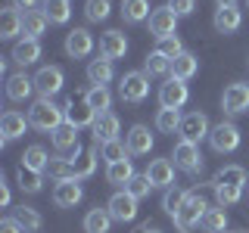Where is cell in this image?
Instances as JSON below:
<instances>
[{
    "label": "cell",
    "mask_w": 249,
    "mask_h": 233,
    "mask_svg": "<svg viewBox=\"0 0 249 233\" xmlns=\"http://www.w3.org/2000/svg\"><path fill=\"white\" fill-rule=\"evenodd\" d=\"M28 121H31V128H37V131H56L62 121H66V109H59L53 100H35L28 109Z\"/></svg>",
    "instance_id": "obj_1"
},
{
    "label": "cell",
    "mask_w": 249,
    "mask_h": 233,
    "mask_svg": "<svg viewBox=\"0 0 249 233\" xmlns=\"http://www.w3.org/2000/svg\"><path fill=\"white\" fill-rule=\"evenodd\" d=\"M209 212V202L196 196V193H187L184 202H181V208H178V215H175V224L181 227L184 233L190 230V227H196V224H202V217H206Z\"/></svg>",
    "instance_id": "obj_2"
},
{
    "label": "cell",
    "mask_w": 249,
    "mask_h": 233,
    "mask_svg": "<svg viewBox=\"0 0 249 233\" xmlns=\"http://www.w3.org/2000/svg\"><path fill=\"white\" fill-rule=\"evenodd\" d=\"M119 97L124 103H143L150 97V75L146 72H124L119 81Z\"/></svg>",
    "instance_id": "obj_3"
},
{
    "label": "cell",
    "mask_w": 249,
    "mask_h": 233,
    "mask_svg": "<svg viewBox=\"0 0 249 233\" xmlns=\"http://www.w3.org/2000/svg\"><path fill=\"white\" fill-rule=\"evenodd\" d=\"M62 84H66V75H62L59 66H44L41 72L35 75V90L41 93L44 100H53L62 90Z\"/></svg>",
    "instance_id": "obj_4"
},
{
    "label": "cell",
    "mask_w": 249,
    "mask_h": 233,
    "mask_svg": "<svg viewBox=\"0 0 249 233\" xmlns=\"http://www.w3.org/2000/svg\"><path fill=\"white\" fill-rule=\"evenodd\" d=\"M209 143H212L215 152H233L240 146V128L233 121H221L212 128V134H209Z\"/></svg>",
    "instance_id": "obj_5"
},
{
    "label": "cell",
    "mask_w": 249,
    "mask_h": 233,
    "mask_svg": "<svg viewBox=\"0 0 249 233\" xmlns=\"http://www.w3.org/2000/svg\"><path fill=\"white\" fill-rule=\"evenodd\" d=\"M178 19H181V16L171 10L168 3L165 6H156V10L150 13V34H156L159 41H162V37H171L178 31Z\"/></svg>",
    "instance_id": "obj_6"
},
{
    "label": "cell",
    "mask_w": 249,
    "mask_h": 233,
    "mask_svg": "<svg viewBox=\"0 0 249 233\" xmlns=\"http://www.w3.org/2000/svg\"><path fill=\"white\" fill-rule=\"evenodd\" d=\"M175 165L187 171V174H199L202 171V152H199V143H190V140H181L175 146Z\"/></svg>",
    "instance_id": "obj_7"
},
{
    "label": "cell",
    "mask_w": 249,
    "mask_h": 233,
    "mask_svg": "<svg viewBox=\"0 0 249 233\" xmlns=\"http://www.w3.org/2000/svg\"><path fill=\"white\" fill-rule=\"evenodd\" d=\"M28 128H31V121L22 112H16V109L3 112V118H0V134H3V137H0V146H6L10 140H19Z\"/></svg>",
    "instance_id": "obj_8"
},
{
    "label": "cell",
    "mask_w": 249,
    "mask_h": 233,
    "mask_svg": "<svg viewBox=\"0 0 249 233\" xmlns=\"http://www.w3.org/2000/svg\"><path fill=\"white\" fill-rule=\"evenodd\" d=\"M187 97H190L187 81H178V78H168V81L159 87V103H162V109H181L187 103Z\"/></svg>",
    "instance_id": "obj_9"
},
{
    "label": "cell",
    "mask_w": 249,
    "mask_h": 233,
    "mask_svg": "<svg viewBox=\"0 0 249 233\" xmlns=\"http://www.w3.org/2000/svg\"><path fill=\"white\" fill-rule=\"evenodd\" d=\"M106 212L112 215V221L128 224V221H134V217H137V199L131 196V193H115V196L109 199Z\"/></svg>",
    "instance_id": "obj_10"
},
{
    "label": "cell",
    "mask_w": 249,
    "mask_h": 233,
    "mask_svg": "<svg viewBox=\"0 0 249 233\" xmlns=\"http://www.w3.org/2000/svg\"><path fill=\"white\" fill-rule=\"evenodd\" d=\"M181 140H190V143H199L202 137H209L212 134V128H209V118L202 112H190V115H184V121H181Z\"/></svg>",
    "instance_id": "obj_11"
},
{
    "label": "cell",
    "mask_w": 249,
    "mask_h": 233,
    "mask_svg": "<svg viewBox=\"0 0 249 233\" xmlns=\"http://www.w3.org/2000/svg\"><path fill=\"white\" fill-rule=\"evenodd\" d=\"M90 50H93V37H90L88 28H72V31L66 34V53H69L72 59L90 56Z\"/></svg>",
    "instance_id": "obj_12"
},
{
    "label": "cell",
    "mask_w": 249,
    "mask_h": 233,
    "mask_svg": "<svg viewBox=\"0 0 249 233\" xmlns=\"http://www.w3.org/2000/svg\"><path fill=\"white\" fill-rule=\"evenodd\" d=\"M221 106H224V112H231V115L249 112V84H231L221 97Z\"/></svg>",
    "instance_id": "obj_13"
},
{
    "label": "cell",
    "mask_w": 249,
    "mask_h": 233,
    "mask_svg": "<svg viewBox=\"0 0 249 233\" xmlns=\"http://www.w3.org/2000/svg\"><path fill=\"white\" fill-rule=\"evenodd\" d=\"M212 25H215L218 34H233V31L243 25V13L237 10V3H233V6H218Z\"/></svg>",
    "instance_id": "obj_14"
},
{
    "label": "cell",
    "mask_w": 249,
    "mask_h": 233,
    "mask_svg": "<svg viewBox=\"0 0 249 233\" xmlns=\"http://www.w3.org/2000/svg\"><path fill=\"white\" fill-rule=\"evenodd\" d=\"M119 115H112V112H103V115H97V121L90 124V131H93V140L97 143H109V140H119Z\"/></svg>",
    "instance_id": "obj_15"
},
{
    "label": "cell",
    "mask_w": 249,
    "mask_h": 233,
    "mask_svg": "<svg viewBox=\"0 0 249 233\" xmlns=\"http://www.w3.org/2000/svg\"><path fill=\"white\" fill-rule=\"evenodd\" d=\"M81 199H84V190H81V183H78V177L75 181L56 183V190H53V202H56L59 208H75Z\"/></svg>",
    "instance_id": "obj_16"
},
{
    "label": "cell",
    "mask_w": 249,
    "mask_h": 233,
    "mask_svg": "<svg viewBox=\"0 0 249 233\" xmlns=\"http://www.w3.org/2000/svg\"><path fill=\"white\" fill-rule=\"evenodd\" d=\"M124 143H128V152L131 155H146L153 150V134L146 124H134V128L128 131V137H124Z\"/></svg>",
    "instance_id": "obj_17"
},
{
    "label": "cell",
    "mask_w": 249,
    "mask_h": 233,
    "mask_svg": "<svg viewBox=\"0 0 249 233\" xmlns=\"http://www.w3.org/2000/svg\"><path fill=\"white\" fill-rule=\"evenodd\" d=\"M100 53H103L106 59H122L124 53H128V37H124L122 31H106V34L100 37Z\"/></svg>",
    "instance_id": "obj_18"
},
{
    "label": "cell",
    "mask_w": 249,
    "mask_h": 233,
    "mask_svg": "<svg viewBox=\"0 0 249 233\" xmlns=\"http://www.w3.org/2000/svg\"><path fill=\"white\" fill-rule=\"evenodd\" d=\"M146 177H150V183L153 186H168L175 183V165H171L168 159H153L150 162V168H146Z\"/></svg>",
    "instance_id": "obj_19"
},
{
    "label": "cell",
    "mask_w": 249,
    "mask_h": 233,
    "mask_svg": "<svg viewBox=\"0 0 249 233\" xmlns=\"http://www.w3.org/2000/svg\"><path fill=\"white\" fill-rule=\"evenodd\" d=\"M35 93V78H28L25 72H16L6 78V97L10 100H28Z\"/></svg>",
    "instance_id": "obj_20"
},
{
    "label": "cell",
    "mask_w": 249,
    "mask_h": 233,
    "mask_svg": "<svg viewBox=\"0 0 249 233\" xmlns=\"http://www.w3.org/2000/svg\"><path fill=\"white\" fill-rule=\"evenodd\" d=\"M88 78H90V84H93V87H106V84L115 78L112 59H106V56L90 59V66H88Z\"/></svg>",
    "instance_id": "obj_21"
},
{
    "label": "cell",
    "mask_w": 249,
    "mask_h": 233,
    "mask_svg": "<svg viewBox=\"0 0 249 233\" xmlns=\"http://www.w3.org/2000/svg\"><path fill=\"white\" fill-rule=\"evenodd\" d=\"M50 137H53V146H56L59 152H69V150H72L75 155L81 152V146H78V128H72V124H66V121H62V124H59L56 131H53Z\"/></svg>",
    "instance_id": "obj_22"
},
{
    "label": "cell",
    "mask_w": 249,
    "mask_h": 233,
    "mask_svg": "<svg viewBox=\"0 0 249 233\" xmlns=\"http://www.w3.org/2000/svg\"><path fill=\"white\" fill-rule=\"evenodd\" d=\"M22 19H25V16L16 10V6H6V10L0 13V37H3V41H13L16 34H22Z\"/></svg>",
    "instance_id": "obj_23"
},
{
    "label": "cell",
    "mask_w": 249,
    "mask_h": 233,
    "mask_svg": "<svg viewBox=\"0 0 249 233\" xmlns=\"http://www.w3.org/2000/svg\"><path fill=\"white\" fill-rule=\"evenodd\" d=\"M62 109H66V124H72V128H88V124L97 121V112H93L88 103H81V106L66 103Z\"/></svg>",
    "instance_id": "obj_24"
},
{
    "label": "cell",
    "mask_w": 249,
    "mask_h": 233,
    "mask_svg": "<svg viewBox=\"0 0 249 233\" xmlns=\"http://www.w3.org/2000/svg\"><path fill=\"white\" fill-rule=\"evenodd\" d=\"M196 72H199V59L193 53L184 50L178 59H171V78H178V81H190Z\"/></svg>",
    "instance_id": "obj_25"
},
{
    "label": "cell",
    "mask_w": 249,
    "mask_h": 233,
    "mask_svg": "<svg viewBox=\"0 0 249 233\" xmlns=\"http://www.w3.org/2000/svg\"><path fill=\"white\" fill-rule=\"evenodd\" d=\"M215 183H228V186H240V190H243V186L249 183V174H246L243 165H228V168H221L212 177V186Z\"/></svg>",
    "instance_id": "obj_26"
},
{
    "label": "cell",
    "mask_w": 249,
    "mask_h": 233,
    "mask_svg": "<svg viewBox=\"0 0 249 233\" xmlns=\"http://www.w3.org/2000/svg\"><path fill=\"white\" fill-rule=\"evenodd\" d=\"M50 25V19L44 16V10H35V13H25V19H22V34L31 37V41H37V37L47 31Z\"/></svg>",
    "instance_id": "obj_27"
},
{
    "label": "cell",
    "mask_w": 249,
    "mask_h": 233,
    "mask_svg": "<svg viewBox=\"0 0 249 233\" xmlns=\"http://www.w3.org/2000/svg\"><path fill=\"white\" fill-rule=\"evenodd\" d=\"M41 59V44L25 37V41H19L13 47V62H19V66H31V62Z\"/></svg>",
    "instance_id": "obj_28"
},
{
    "label": "cell",
    "mask_w": 249,
    "mask_h": 233,
    "mask_svg": "<svg viewBox=\"0 0 249 233\" xmlns=\"http://www.w3.org/2000/svg\"><path fill=\"white\" fill-rule=\"evenodd\" d=\"M109 227H112V215L106 208H90L84 215V233H109Z\"/></svg>",
    "instance_id": "obj_29"
},
{
    "label": "cell",
    "mask_w": 249,
    "mask_h": 233,
    "mask_svg": "<svg viewBox=\"0 0 249 233\" xmlns=\"http://www.w3.org/2000/svg\"><path fill=\"white\" fill-rule=\"evenodd\" d=\"M122 19L128 25H137V22L150 19V3L146 0H122Z\"/></svg>",
    "instance_id": "obj_30"
},
{
    "label": "cell",
    "mask_w": 249,
    "mask_h": 233,
    "mask_svg": "<svg viewBox=\"0 0 249 233\" xmlns=\"http://www.w3.org/2000/svg\"><path fill=\"white\" fill-rule=\"evenodd\" d=\"M47 174H50L56 183L75 181V162H72V159H62V155H53L50 165H47Z\"/></svg>",
    "instance_id": "obj_31"
},
{
    "label": "cell",
    "mask_w": 249,
    "mask_h": 233,
    "mask_svg": "<svg viewBox=\"0 0 249 233\" xmlns=\"http://www.w3.org/2000/svg\"><path fill=\"white\" fill-rule=\"evenodd\" d=\"M13 217H16V221L22 224V230H25V233H37V230L44 227V217L37 215V212H35L31 205H16Z\"/></svg>",
    "instance_id": "obj_32"
},
{
    "label": "cell",
    "mask_w": 249,
    "mask_h": 233,
    "mask_svg": "<svg viewBox=\"0 0 249 233\" xmlns=\"http://www.w3.org/2000/svg\"><path fill=\"white\" fill-rule=\"evenodd\" d=\"M131 177H134V165H131V159L115 162V165H106V181H109V183H115V186H128Z\"/></svg>",
    "instance_id": "obj_33"
},
{
    "label": "cell",
    "mask_w": 249,
    "mask_h": 233,
    "mask_svg": "<svg viewBox=\"0 0 249 233\" xmlns=\"http://www.w3.org/2000/svg\"><path fill=\"white\" fill-rule=\"evenodd\" d=\"M22 165L31 168V171H37V174H44L47 165H50V155H47L44 146L35 143V146H28V150H25V155H22Z\"/></svg>",
    "instance_id": "obj_34"
},
{
    "label": "cell",
    "mask_w": 249,
    "mask_h": 233,
    "mask_svg": "<svg viewBox=\"0 0 249 233\" xmlns=\"http://www.w3.org/2000/svg\"><path fill=\"white\" fill-rule=\"evenodd\" d=\"M44 16L53 25H66L72 16V6H69V0H44Z\"/></svg>",
    "instance_id": "obj_35"
},
{
    "label": "cell",
    "mask_w": 249,
    "mask_h": 233,
    "mask_svg": "<svg viewBox=\"0 0 249 233\" xmlns=\"http://www.w3.org/2000/svg\"><path fill=\"white\" fill-rule=\"evenodd\" d=\"M84 103H88L97 115H103V112H109V106H112V93L106 87H90L84 93Z\"/></svg>",
    "instance_id": "obj_36"
},
{
    "label": "cell",
    "mask_w": 249,
    "mask_h": 233,
    "mask_svg": "<svg viewBox=\"0 0 249 233\" xmlns=\"http://www.w3.org/2000/svg\"><path fill=\"white\" fill-rule=\"evenodd\" d=\"M16 181H19L22 193H41L44 190V177L37 174V171L25 168V165H19V171H16Z\"/></svg>",
    "instance_id": "obj_37"
},
{
    "label": "cell",
    "mask_w": 249,
    "mask_h": 233,
    "mask_svg": "<svg viewBox=\"0 0 249 233\" xmlns=\"http://www.w3.org/2000/svg\"><path fill=\"white\" fill-rule=\"evenodd\" d=\"M181 121H184V115L178 112V109H159V115H156V128H159L162 134L181 131Z\"/></svg>",
    "instance_id": "obj_38"
},
{
    "label": "cell",
    "mask_w": 249,
    "mask_h": 233,
    "mask_svg": "<svg viewBox=\"0 0 249 233\" xmlns=\"http://www.w3.org/2000/svg\"><path fill=\"white\" fill-rule=\"evenodd\" d=\"M202 230H206V233L228 230V215H224V208H209L206 217H202Z\"/></svg>",
    "instance_id": "obj_39"
},
{
    "label": "cell",
    "mask_w": 249,
    "mask_h": 233,
    "mask_svg": "<svg viewBox=\"0 0 249 233\" xmlns=\"http://www.w3.org/2000/svg\"><path fill=\"white\" fill-rule=\"evenodd\" d=\"M106 159V165H115V162H124L128 159V143H122V140H109V143H103V152H100Z\"/></svg>",
    "instance_id": "obj_40"
},
{
    "label": "cell",
    "mask_w": 249,
    "mask_h": 233,
    "mask_svg": "<svg viewBox=\"0 0 249 233\" xmlns=\"http://www.w3.org/2000/svg\"><path fill=\"white\" fill-rule=\"evenodd\" d=\"M143 72H146V75H168V72H171V59H165L162 53L153 50L150 56L143 59Z\"/></svg>",
    "instance_id": "obj_41"
},
{
    "label": "cell",
    "mask_w": 249,
    "mask_h": 233,
    "mask_svg": "<svg viewBox=\"0 0 249 233\" xmlns=\"http://www.w3.org/2000/svg\"><path fill=\"white\" fill-rule=\"evenodd\" d=\"M93 171H97V150L90 146V150L75 162V177H78V181H84V177H90Z\"/></svg>",
    "instance_id": "obj_42"
},
{
    "label": "cell",
    "mask_w": 249,
    "mask_h": 233,
    "mask_svg": "<svg viewBox=\"0 0 249 233\" xmlns=\"http://www.w3.org/2000/svg\"><path fill=\"white\" fill-rule=\"evenodd\" d=\"M150 190H153V183H150V177H146V174H134L128 181V186H124V193H131L137 202L143 199V196H150Z\"/></svg>",
    "instance_id": "obj_43"
},
{
    "label": "cell",
    "mask_w": 249,
    "mask_h": 233,
    "mask_svg": "<svg viewBox=\"0 0 249 233\" xmlns=\"http://www.w3.org/2000/svg\"><path fill=\"white\" fill-rule=\"evenodd\" d=\"M215 196H218V205H237L240 196H243V190L240 186H228V183H215Z\"/></svg>",
    "instance_id": "obj_44"
},
{
    "label": "cell",
    "mask_w": 249,
    "mask_h": 233,
    "mask_svg": "<svg viewBox=\"0 0 249 233\" xmlns=\"http://www.w3.org/2000/svg\"><path fill=\"white\" fill-rule=\"evenodd\" d=\"M84 16H88V22L109 19V0H88L84 3Z\"/></svg>",
    "instance_id": "obj_45"
},
{
    "label": "cell",
    "mask_w": 249,
    "mask_h": 233,
    "mask_svg": "<svg viewBox=\"0 0 249 233\" xmlns=\"http://www.w3.org/2000/svg\"><path fill=\"white\" fill-rule=\"evenodd\" d=\"M156 53H162L165 59H178V56L184 53V44L178 41L175 34H171V37H162V41H159V47H156Z\"/></svg>",
    "instance_id": "obj_46"
},
{
    "label": "cell",
    "mask_w": 249,
    "mask_h": 233,
    "mask_svg": "<svg viewBox=\"0 0 249 233\" xmlns=\"http://www.w3.org/2000/svg\"><path fill=\"white\" fill-rule=\"evenodd\" d=\"M184 196L187 193H181V190H175V186H168L165 190V196H162V208H165V212L175 217L178 215V208H181V202H184Z\"/></svg>",
    "instance_id": "obj_47"
},
{
    "label": "cell",
    "mask_w": 249,
    "mask_h": 233,
    "mask_svg": "<svg viewBox=\"0 0 249 233\" xmlns=\"http://www.w3.org/2000/svg\"><path fill=\"white\" fill-rule=\"evenodd\" d=\"M168 6H171L178 16H190L193 10H196V0H168Z\"/></svg>",
    "instance_id": "obj_48"
},
{
    "label": "cell",
    "mask_w": 249,
    "mask_h": 233,
    "mask_svg": "<svg viewBox=\"0 0 249 233\" xmlns=\"http://www.w3.org/2000/svg\"><path fill=\"white\" fill-rule=\"evenodd\" d=\"M0 233H25V230H22V224L16 217H3L0 221Z\"/></svg>",
    "instance_id": "obj_49"
},
{
    "label": "cell",
    "mask_w": 249,
    "mask_h": 233,
    "mask_svg": "<svg viewBox=\"0 0 249 233\" xmlns=\"http://www.w3.org/2000/svg\"><path fill=\"white\" fill-rule=\"evenodd\" d=\"M37 3H41V0H13L16 10H25V13H35V10H37Z\"/></svg>",
    "instance_id": "obj_50"
},
{
    "label": "cell",
    "mask_w": 249,
    "mask_h": 233,
    "mask_svg": "<svg viewBox=\"0 0 249 233\" xmlns=\"http://www.w3.org/2000/svg\"><path fill=\"white\" fill-rule=\"evenodd\" d=\"M0 205H10V190H6L3 181H0Z\"/></svg>",
    "instance_id": "obj_51"
},
{
    "label": "cell",
    "mask_w": 249,
    "mask_h": 233,
    "mask_svg": "<svg viewBox=\"0 0 249 233\" xmlns=\"http://www.w3.org/2000/svg\"><path fill=\"white\" fill-rule=\"evenodd\" d=\"M215 3H218V6H233L237 0H215Z\"/></svg>",
    "instance_id": "obj_52"
},
{
    "label": "cell",
    "mask_w": 249,
    "mask_h": 233,
    "mask_svg": "<svg viewBox=\"0 0 249 233\" xmlns=\"http://www.w3.org/2000/svg\"><path fill=\"white\" fill-rule=\"evenodd\" d=\"M143 233H162V230H156V227H146V230H143Z\"/></svg>",
    "instance_id": "obj_53"
},
{
    "label": "cell",
    "mask_w": 249,
    "mask_h": 233,
    "mask_svg": "<svg viewBox=\"0 0 249 233\" xmlns=\"http://www.w3.org/2000/svg\"><path fill=\"white\" fill-rule=\"evenodd\" d=\"M246 6H249V0H246Z\"/></svg>",
    "instance_id": "obj_54"
}]
</instances>
